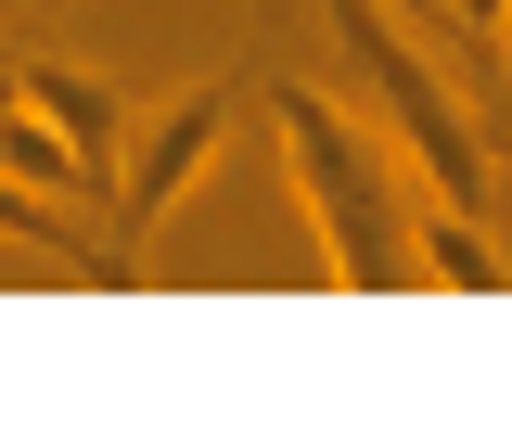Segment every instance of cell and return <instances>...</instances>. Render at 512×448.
Here are the masks:
<instances>
[{"mask_svg":"<svg viewBox=\"0 0 512 448\" xmlns=\"http://www.w3.org/2000/svg\"><path fill=\"white\" fill-rule=\"evenodd\" d=\"M269 128H282V167L308 192V231H320V269L346 295H410L423 282V244H410V154L359 128L346 90L320 77H269Z\"/></svg>","mask_w":512,"mask_h":448,"instance_id":"6da1fadb","label":"cell"},{"mask_svg":"<svg viewBox=\"0 0 512 448\" xmlns=\"http://www.w3.org/2000/svg\"><path fill=\"white\" fill-rule=\"evenodd\" d=\"M333 52H346V77H359V90H372L384 141L410 154V180L436 192V205H461V218H487V205H500V167H487V128L461 116V90L436 77V52H410L397 0H333Z\"/></svg>","mask_w":512,"mask_h":448,"instance_id":"7a4b0ae2","label":"cell"},{"mask_svg":"<svg viewBox=\"0 0 512 448\" xmlns=\"http://www.w3.org/2000/svg\"><path fill=\"white\" fill-rule=\"evenodd\" d=\"M218 141H231V90H218V77H192V90H167V103L141 116V141H128V167H116V231H103V282H116V295L154 269V231H167V205L205 180Z\"/></svg>","mask_w":512,"mask_h":448,"instance_id":"3957f363","label":"cell"},{"mask_svg":"<svg viewBox=\"0 0 512 448\" xmlns=\"http://www.w3.org/2000/svg\"><path fill=\"white\" fill-rule=\"evenodd\" d=\"M13 90H26V103H39V116L64 128V141H77V167H90V180H103V205H116V167H128V103L116 90H103V77H77V64H13Z\"/></svg>","mask_w":512,"mask_h":448,"instance_id":"277c9868","label":"cell"},{"mask_svg":"<svg viewBox=\"0 0 512 448\" xmlns=\"http://www.w3.org/2000/svg\"><path fill=\"white\" fill-rule=\"evenodd\" d=\"M410 244H423V282H448V295H500L512 282V256L487 218H461V205H436V192L410 180Z\"/></svg>","mask_w":512,"mask_h":448,"instance_id":"5b68a950","label":"cell"},{"mask_svg":"<svg viewBox=\"0 0 512 448\" xmlns=\"http://www.w3.org/2000/svg\"><path fill=\"white\" fill-rule=\"evenodd\" d=\"M0 180H26V192H52V205H90V167H77V141H64L26 90H13V64H0Z\"/></svg>","mask_w":512,"mask_h":448,"instance_id":"8992f818","label":"cell"},{"mask_svg":"<svg viewBox=\"0 0 512 448\" xmlns=\"http://www.w3.org/2000/svg\"><path fill=\"white\" fill-rule=\"evenodd\" d=\"M0 244H26V256H52L64 282H103V244L64 218L52 192H26V180H0Z\"/></svg>","mask_w":512,"mask_h":448,"instance_id":"52a82bcc","label":"cell"}]
</instances>
